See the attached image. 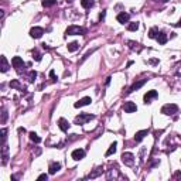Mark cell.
<instances>
[{
    "mask_svg": "<svg viewBox=\"0 0 181 181\" xmlns=\"http://www.w3.org/2000/svg\"><path fill=\"white\" fill-rule=\"evenodd\" d=\"M43 34H44V28H41V27H33L30 30V36L33 38H40V37H43Z\"/></svg>",
    "mask_w": 181,
    "mask_h": 181,
    "instance_id": "obj_5",
    "label": "cell"
},
{
    "mask_svg": "<svg viewBox=\"0 0 181 181\" xmlns=\"http://www.w3.org/2000/svg\"><path fill=\"white\" fill-rule=\"evenodd\" d=\"M41 3H43L44 7H51V6H54L57 3V0H43Z\"/></svg>",
    "mask_w": 181,
    "mask_h": 181,
    "instance_id": "obj_24",
    "label": "cell"
},
{
    "mask_svg": "<svg viewBox=\"0 0 181 181\" xmlns=\"http://www.w3.org/2000/svg\"><path fill=\"white\" fill-rule=\"evenodd\" d=\"M157 36H158V28L157 27H152L150 31H149V37L150 38H157Z\"/></svg>",
    "mask_w": 181,
    "mask_h": 181,
    "instance_id": "obj_19",
    "label": "cell"
},
{
    "mask_svg": "<svg viewBox=\"0 0 181 181\" xmlns=\"http://www.w3.org/2000/svg\"><path fill=\"white\" fill-rule=\"evenodd\" d=\"M61 170V164L60 163H51L50 164V174H55Z\"/></svg>",
    "mask_w": 181,
    "mask_h": 181,
    "instance_id": "obj_15",
    "label": "cell"
},
{
    "mask_svg": "<svg viewBox=\"0 0 181 181\" xmlns=\"http://www.w3.org/2000/svg\"><path fill=\"white\" fill-rule=\"evenodd\" d=\"M105 17V12H102V13H101V16H99V19H101V20H102V19H104Z\"/></svg>",
    "mask_w": 181,
    "mask_h": 181,
    "instance_id": "obj_36",
    "label": "cell"
},
{
    "mask_svg": "<svg viewBox=\"0 0 181 181\" xmlns=\"http://www.w3.org/2000/svg\"><path fill=\"white\" fill-rule=\"evenodd\" d=\"M177 112H178V106L176 104H167L161 108V113H163V115H167V116L176 115Z\"/></svg>",
    "mask_w": 181,
    "mask_h": 181,
    "instance_id": "obj_1",
    "label": "cell"
},
{
    "mask_svg": "<svg viewBox=\"0 0 181 181\" xmlns=\"http://www.w3.org/2000/svg\"><path fill=\"white\" fill-rule=\"evenodd\" d=\"M12 65H13L17 71H20V68H23L26 64H24V61H23L20 57H14L13 60H12Z\"/></svg>",
    "mask_w": 181,
    "mask_h": 181,
    "instance_id": "obj_7",
    "label": "cell"
},
{
    "mask_svg": "<svg viewBox=\"0 0 181 181\" xmlns=\"http://www.w3.org/2000/svg\"><path fill=\"white\" fill-rule=\"evenodd\" d=\"M6 119H7V112H6V109L3 108V113H1V123H4V122H6Z\"/></svg>",
    "mask_w": 181,
    "mask_h": 181,
    "instance_id": "obj_29",
    "label": "cell"
},
{
    "mask_svg": "<svg viewBox=\"0 0 181 181\" xmlns=\"http://www.w3.org/2000/svg\"><path fill=\"white\" fill-rule=\"evenodd\" d=\"M72 158L74 160H82L84 157H85V152L82 150V149H77V150H74L72 152Z\"/></svg>",
    "mask_w": 181,
    "mask_h": 181,
    "instance_id": "obj_11",
    "label": "cell"
},
{
    "mask_svg": "<svg viewBox=\"0 0 181 181\" xmlns=\"http://www.w3.org/2000/svg\"><path fill=\"white\" fill-rule=\"evenodd\" d=\"M0 61H1V72H7V69H9V64H7V60H6V57L4 55H1V58H0Z\"/></svg>",
    "mask_w": 181,
    "mask_h": 181,
    "instance_id": "obj_16",
    "label": "cell"
},
{
    "mask_svg": "<svg viewBox=\"0 0 181 181\" xmlns=\"http://www.w3.org/2000/svg\"><path fill=\"white\" fill-rule=\"evenodd\" d=\"M92 4H93L92 0H81V6H82L84 9H89Z\"/></svg>",
    "mask_w": 181,
    "mask_h": 181,
    "instance_id": "obj_22",
    "label": "cell"
},
{
    "mask_svg": "<svg viewBox=\"0 0 181 181\" xmlns=\"http://www.w3.org/2000/svg\"><path fill=\"white\" fill-rule=\"evenodd\" d=\"M122 161L126 166H133L134 164V156L132 154V153H123L122 154Z\"/></svg>",
    "mask_w": 181,
    "mask_h": 181,
    "instance_id": "obj_4",
    "label": "cell"
},
{
    "mask_svg": "<svg viewBox=\"0 0 181 181\" xmlns=\"http://www.w3.org/2000/svg\"><path fill=\"white\" fill-rule=\"evenodd\" d=\"M129 14L128 13H120V14H117V21L120 23V24H125V23H128L129 21Z\"/></svg>",
    "mask_w": 181,
    "mask_h": 181,
    "instance_id": "obj_14",
    "label": "cell"
},
{
    "mask_svg": "<svg viewBox=\"0 0 181 181\" xmlns=\"http://www.w3.org/2000/svg\"><path fill=\"white\" fill-rule=\"evenodd\" d=\"M10 86H12V88H21L17 81H12V82H10Z\"/></svg>",
    "mask_w": 181,
    "mask_h": 181,
    "instance_id": "obj_31",
    "label": "cell"
},
{
    "mask_svg": "<svg viewBox=\"0 0 181 181\" xmlns=\"http://www.w3.org/2000/svg\"><path fill=\"white\" fill-rule=\"evenodd\" d=\"M58 126H60V129L62 130V132H67V130L69 129V122L67 120V119H64V117H61L60 120H58Z\"/></svg>",
    "mask_w": 181,
    "mask_h": 181,
    "instance_id": "obj_12",
    "label": "cell"
},
{
    "mask_svg": "<svg viewBox=\"0 0 181 181\" xmlns=\"http://www.w3.org/2000/svg\"><path fill=\"white\" fill-rule=\"evenodd\" d=\"M123 110H125L126 113H133V112L137 110V106L133 104V102H125V105H123Z\"/></svg>",
    "mask_w": 181,
    "mask_h": 181,
    "instance_id": "obj_6",
    "label": "cell"
},
{
    "mask_svg": "<svg viewBox=\"0 0 181 181\" xmlns=\"http://www.w3.org/2000/svg\"><path fill=\"white\" fill-rule=\"evenodd\" d=\"M67 36H78V34H84V28L78 26H69L65 31Z\"/></svg>",
    "mask_w": 181,
    "mask_h": 181,
    "instance_id": "obj_3",
    "label": "cell"
},
{
    "mask_svg": "<svg viewBox=\"0 0 181 181\" xmlns=\"http://www.w3.org/2000/svg\"><path fill=\"white\" fill-rule=\"evenodd\" d=\"M157 96H158L157 90H149V92L144 95V104H150V101H152V99H156Z\"/></svg>",
    "mask_w": 181,
    "mask_h": 181,
    "instance_id": "obj_8",
    "label": "cell"
},
{
    "mask_svg": "<svg viewBox=\"0 0 181 181\" xmlns=\"http://www.w3.org/2000/svg\"><path fill=\"white\" fill-rule=\"evenodd\" d=\"M9 160V147L3 144V164H6Z\"/></svg>",
    "mask_w": 181,
    "mask_h": 181,
    "instance_id": "obj_17",
    "label": "cell"
},
{
    "mask_svg": "<svg viewBox=\"0 0 181 181\" xmlns=\"http://www.w3.org/2000/svg\"><path fill=\"white\" fill-rule=\"evenodd\" d=\"M7 134V129H1V144H4V142H6V136Z\"/></svg>",
    "mask_w": 181,
    "mask_h": 181,
    "instance_id": "obj_28",
    "label": "cell"
},
{
    "mask_svg": "<svg viewBox=\"0 0 181 181\" xmlns=\"http://www.w3.org/2000/svg\"><path fill=\"white\" fill-rule=\"evenodd\" d=\"M146 82H147V79H142V81H139V82H134V84H133V85H132V86L129 88V90H128L126 93H132L133 90H137L139 88H140V86H143Z\"/></svg>",
    "mask_w": 181,
    "mask_h": 181,
    "instance_id": "obj_10",
    "label": "cell"
},
{
    "mask_svg": "<svg viewBox=\"0 0 181 181\" xmlns=\"http://www.w3.org/2000/svg\"><path fill=\"white\" fill-rule=\"evenodd\" d=\"M139 28V23H130L129 26H128V30L129 31H136Z\"/></svg>",
    "mask_w": 181,
    "mask_h": 181,
    "instance_id": "obj_25",
    "label": "cell"
},
{
    "mask_svg": "<svg viewBox=\"0 0 181 181\" xmlns=\"http://www.w3.org/2000/svg\"><path fill=\"white\" fill-rule=\"evenodd\" d=\"M101 173H102V170H101V168H98L96 171H93V173H90L89 176H88V178H95V177H98V176H99Z\"/></svg>",
    "mask_w": 181,
    "mask_h": 181,
    "instance_id": "obj_26",
    "label": "cell"
},
{
    "mask_svg": "<svg viewBox=\"0 0 181 181\" xmlns=\"http://www.w3.org/2000/svg\"><path fill=\"white\" fill-rule=\"evenodd\" d=\"M33 58L36 61H41V54H40L37 50H33Z\"/></svg>",
    "mask_w": 181,
    "mask_h": 181,
    "instance_id": "obj_27",
    "label": "cell"
},
{
    "mask_svg": "<svg viewBox=\"0 0 181 181\" xmlns=\"http://www.w3.org/2000/svg\"><path fill=\"white\" fill-rule=\"evenodd\" d=\"M147 134H149V130H140V132H137V133L134 134V142H137V143L142 142Z\"/></svg>",
    "mask_w": 181,
    "mask_h": 181,
    "instance_id": "obj_13",
    "label": "cell"
},
{
    "mask_svg": "<svg viewBox=\"0 0 181 181\" xmlns=\"http://www.w3.org/2000/svg\"><path fill=\"white\" fill-rule=\"evenodd\" d=\"M157 62H158L157 60H150V64H157Z\"/></svg>",
    "mask_w": 181,
    "mask_h": 181,
    "instance_id": "obj_35",
    "label": "cell"
},
{
    "mask_svg": "<svg viewBox=\"0 0 181 181\" xmlns=\"http://www.w3.org/2000/svg\"><path fill=\"white\" fill-rule=\"evenodd\" d=\"M92 102V99H90L89 96H85V98H82V99H79L78 102H75V108H82V106H86V105H89Z\"/></svg>",
    "mask_w": 181,
    "mask_h": 181,
    "instance_id": "obj_9",
    "label": "cell"
},
{
    "mask_svg": "<svg viewBox=\"0 0 181 181\" xmlns=\"http://www.w3.org/2000/svg\"><path fill=\"white\" fill-rule=\"evenodd\" d=\"M68 1H72V0H68Z\"/></svg>",
    "mask_w": 181,
    "mask_h": 181,
    "instance_id": "obj_37",
    "label": "cell"
},
{
    "mask_svg": "<svg viewBox=\"0 0 181 181\" xmlns=\"http://www.w3.org/2000/svg\"><path fill=\"white\" fill-rule=\"evenodd\" d=\"M36 77H37V72H36V71H31V72H30V82H33V81L36 79Z\"/></svg>",
    "mask_w": 181,
    "mask_h": 181,
    "instance_id": "obj_30",
    "label": "cell"
},
{
    "mask_svg": "<svg viewBox=\"0 0 181 181\" xmlns=\"http://www.w3.org/2000/svg\"><path fill=\"white\" fill-rule=\"evenodd\" d=\"M116 146H117L116 142L112 143V144H110V147H109V150L106 152V156H112L113 153H116Z\"/></svg>",
    "mask_w": 181,
    "mask_h": 181,
    "instance_id": "obj_21",
    "label": "cell"
},
{
    "mask_svg": "<svg viewBox=\"0 0 181 181\" xmlns=\"http://www.w3.org/2000/svg\"><path fill=\"white\" fill-rule=\"evenodd\" d=\"M157 41H158V44H166V43H167V36H166L164 33H158Z\"/></svg>",
    "mask_w": 181,
    "mask_h": 181,
    "instance_id": "obj_18",
    "label": "cell"
},
{
    "mask_svg": "<svg viewBox=\"0 0 181 181\" xmlns=\"http://www.w3.org/2000/svg\"><path fill=\"white\" fill-rule=\"evenodd\" d=\"M174 178H177V180H181V173H180V171H177V173L174 174Z\"/></svg>",
    "mask_w": 181,
    "mask_h": 181,
    "instance_id": "obj_32",
    "label": "cell"
},
{
    "mask_svg": "<svg viewBox=\"0 0 181 181\" xmlns=\"http://www.w3.org/2000/svg\"><path fill=\"white\" fill-rule=\"evenodd\" d=\"M78 48H79V44H78L77 41H74V43H71V44H68V51H69V52H74V51H77Z\"/></svg>",
    "mask_w": 181,
    "mask_h": 181,
    "instance_id": "obj_20",
    "label": "cell"
},
{
    "mask_svg": "<svg viewBox=\"0 0 181 181\" xmlns=\"http://www.w3.org/2000/svg\"><path fill=\"white\" fill-rule=\"evenodd\" d=\"M93 119V115H89V113H81L79 116L75 117V123L77 125H84L86 122H89Z\"/></svg>",
    "mask_w": 181,
    "mask_h": 181,
    "instance_id": "obj_2",
    "label": "cell"
},
{
    "mask_svg": "<svg viewBox=\"0 0 181 181\" xmlns=\"http://www.w3.org/2000/svg\"><path fill=\"white\" fill-rule=\"evenodd\" d=\"M30 139H31L34 143H40V142H41V137H40L38 134H36L34 132H31V133H30Z\"/></svg>",
    "mask_w": 181,
    "mask_h": 181,
    "instance_id": "obj_23",
    "label": "cell"
},
{
    "mask_svg": "<svg viewBox=\"0 0 181 181\" xmlns=\"http://www.w3.org/2000/svg\"><path fill=\"white\" fill-rule=\"evenodd\" d=\"M50 77H51L52 79H54V81L57 79V77H55V72H54V71H50Z\"/></svg>",
    "mask_w": 181,
    "mask_h": 181,
    "instance_id": "obj_34",
    "label": "cell"
},
{
    "mask_svg": "<svg viewBox=\"0 0 181 181\" xmlns=\"http://www.w3.org/2000/svg\"><path fill=\"white\" fill-rule=\"evenodd\" d=\"M47 178H48V176H47V174H41V176L38 177V180H47Z\"/></svg>",
    "mask_w": 181,
    "mask_h": 181,
    "instance_id": "obj_33",
    "label": "cell"
}]
</instances>
